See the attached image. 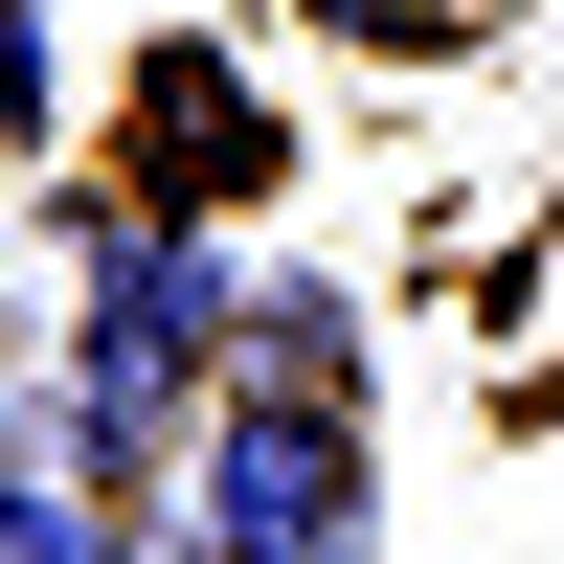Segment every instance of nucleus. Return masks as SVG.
Instances as JSON below:
<instances>
[{"label": "nucleus", "mask_w": 564, "mask_h": 564, "mask_svg": "<svg viewBox=\"0 0 564 564\" xmlns=\"http://www.w3.org/2000/svg\"><path fill=\"white\" fill-rule=\"evenodd\" d=\"M249 181H271V113L181 45V68H159V204H249Z\"/></svg>", "instance_id": "3"}, {"label": "nucleus", "mask_w": 564, "mask_h": 564, "mask_svg": "<svg viewBox=\"0 0 564 564\" xmlns=\"http://www.w3.org/2000/svg\"><path fill=\"white\" fill-rule=\"evenodd\" d=\"M316 23H361V45H430V23H452V0H316Z\"/></svg>", "instance_id": "6"}, {"label": "nucleus", "mask_w": 564, "mask_h": 564, "mask_svg": "<svg viewBox=\"0 0 564 564\" xmlns=\"http://www.w3.org/2000/svg\"><path fill=\"white\" fill-rule=\"evenodd\" d=\"M0 564H135L90 475H0Z\"/></svg>", "instance_id": "4"}, {"label": "nucleus", "mask_w": 564, "mask_h": 564, "mask_svg": "<svg viewBox=\"0 0 564 564\" xmlns=\"http://www.w3.org/2000/svg\"><path fill=\"white\" fill-rule=\"evenodd\" d=\"M68 113V45H45V0H0V135H45Z\"/></svg>", "instance_id": "5"}, {"label": "nucleus", "mask_w": 564, "mask_h": 564, "mask_svg": "<svg viewBox=\"0 0 564 564\" xmlns=\"http://www.w3.org/2000/svg\"><path fill=\"white\" fill-rule=\"evenodd\" d=\"M204 339H226V271H204V249H113V271H90V339H68L90 430H159Z\"/></svg>", "instance_id": "2"}, {"label": "nucleus", "mask_w": 564, "mask_h": 564, "mask_svg": "<svg viewBox=\"0 0 564 564\" xmlns=\"http://www.w3.org/2000/svg\"><path fill=\"white\" fill-rule=\"evenodd\" d=\"M181 564H361V430L339 406H204L181 452Z\"/></svg>", "instance_id": "1"}]
</instances>
